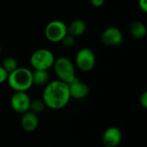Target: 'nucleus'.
Listing matches in <instances>:
<instances>
[{"label": "nucleus", "instance_id": "obj_1", "mask_svg": "<svg viewBox=\"0 0 147 147\" xmlns=\"http://www.w3.org/2000/svg\"><path fill=\"white\" fill-rule=\"evenodd\" d=\"M71 99L68 84L57 79L49 82L43 90L42 101L46 107L58 110L65 108Z\"/></svg>", "mask_w": 147, "mask_h": 147}, {"label": "nucleus", "instance_id": "obj_2", "mask_svg": "<svg viewBox=\"0 0 147 147\" xmlns=\"http://www.w3.org/2000/svg\"><path fill=\"white\" fill-rule=\"evenodd\" d=\"M7 83L14 91L28 90L32 86V71L26 67H17L8 76Z\"/></svg>", "mask_w": 147, "mask_h": 147}, {"label": "nucleus", "instance_id": "obj_3", "mask_svg": "<svg viewBox=\"0 0 147 147\" xmlns=\"http://www.w3.org/2000/svg\"><path fill=\"white\" fill-rule=\"evenodd\" d=\"M53 68L59 80L65 84L71 83L77 78L75 65L71 60L66 57H59L55 59Z\"/></svg>", "mask_w": 147, "mask_h": 147}, {"label": "nucleus", "instance_id": "obj_4", "mask_svg": "<svg viewBox=\"0 0 147 147\" xmlns=\"http://www.w3.org/2000/svg\"><path fill=\"white\" fill-rule=\"evenodd\" d=\"M55 57L52 51L47 48H40L34 51L29 59V62L34 70L48 71L54 63Z\"/></svg>", "mask_w": 147, "mask_h": 147}, {"label": "nucleus", "instance_id": "obj_5", "mask_svg": "<svg viewBox=\"0 0 147 147\" xmlns=\"http://www.w3.org/2000/svg\"><path fill=\"white\" fill-rule=\"evenodd\" d=\"M44 34L50 42H60L67 34V25L60 20L51 21L47 24Z\"/></svg>", "mask_w": 147, "mask_h": 147}, {"label": "nucleus", "instance_id": "obj_6", "mask_svg": "<svg viewBox=\"0 0 147 147\" xmlns=\"http://www.w3.org/2000/svg\"><path fill=\"white\" fill-rule=\"evenodd\" d=\"M96 59L94 52L88 47L79 49L75 56L76 66L84 72L92 71L96 65Z\"/></svg>", "mask_w": 147, "mask_h": 147}, {"label": "nucleus", "instance_id": "obj_7", "mask_svg": "<svg viewBox=\"0 0 147 147\" xmlns=\"http://www.w3.org/2000/svg\"><path fill=\"white\" fill-rule=\"evenodd\" d=\"M124 40L121 30L117 27H109L103 30L101 34V41L108 47H115L121 45Z\"/></svg>", "mask_w": 147, "mask_h": 147}, {"label": "nucleus", "instance_id": "obj_8", "mask_svg": "<svg viewBox=\"0 0 147 147\" xmlns=\"http://www.w3.org/2000/svg\"><path fill=\"white\" fill-rule=\"evenodd\" d=\"M31 99L24 91H15L10 98V105L13 110L18 114H24L29 110Z\"/></svg>", "mask_w": 147, "mask_h": 147}, {"label": "nucleus", "instance_id": "obj_9", "mask_svg": "<svg viewBox=\"0 0 147 147\" xmlns=\"http://www.w3.org/2000/svg\"><path fill=\"white\" fill-rule=\"evenodd\" d=\"M67 84H68L71 98L80 100L85 98L89 95L90 92L89 86L78 78H76L73 81H71Z\"/></svg>", "mask_w": 147, "mask_h": 147}, {"label": "nucleus", "instance_id": "obj_10", "mask_svg": "<svg viewBox=\"0 0 147 147\" xmlns=\"http://www.w3.org/2000/svg\"><path fill=\"white\" fill-rule=\"evenodd\" d=\"M122 139V134L120 128L110 127L102 135V144L105 147H116L119 146Z\"/></svg>", "mask_w": 147, "mask_h": 147}, {"label": "nucleus", "instance_id": "obj_11", "mask_svg": "<svg viewBox=\"0 0 147 147\" xmlns=\"http://www.w3.org/2000/svg\"><path fill=\"white\" fill-rule=\"evenodd\" d=\"M39 124V118L38 115L34 114L31 111H27L26 113L22 114L21 119V125L22 127L26 132H33L34 131Z\"/></svg>", "mask_w": 147, "mask_h": 147}, {"label": "nucleus", "instance_id": "obj_12", "mask_svg": "<svg viewBox=\"0 0 147 147\" xmlns=\"http://www.w3.org/2000/svg\"><path fill=\"white\" fill-rule=\"evenodd\" d=\"M87 30V24L82 19H75L67 25V34L76 37L83 35Z\"/></svg>", "mask_w": 147, "mask_h": 147}, {"label": "nucleus", "instance_id": "obj_13", "mask_svg": "<svg viewBox=\"0 0 147 147\" xmlns=\"http://www.w3.org/2000/svg\"><path fill=\"white\" fill-rule=\"evenodd\" d=\"M130 34L138 40H141L146 36L147 29L146 26L145 25L144 22L140 21H134L130 24L129 28Z\"/></svg>", "mask_w": 147, "mask_h": 147}, {"label": "nucleus", "instance_id": "obj_14", "mask_svg": "<svg viewBox=\"0 0 147 147\" xmlns=\"http://www.w3.org/2000/svg\"><path fill=\"white\" fill-rule=\"evenodd\" d=\"M32 83L33 85L38 87L46 86L49 83V74L47 71L34 70L32 71Z\"/></svg>", "mask_w": 147, "mask_h": 147}, {"label": "nucleus", "instance_id": "obj_15", "mask_svg": "<svg viewBox=\"0 0 147 147\" xmlns=\"http://www.w3.org/2000/svg\"><path fill=\"white\" fill-rule=\"evenodd\" d=\"M1 66L9 74L10 72L14 71L18 66V62L16 60V59H15L14 57H6L3 59Z\"/></svg>", "mask_w": 147, "mask_h": 147}, {"label": "nucleus", "instance_id": "obj_16", "mask_svg": "<svg viewBox=\"0 0 147 147\" xmlns=\"http://www.w3.org/2000/svg\"><path fill=\"white\" fill-rule=\"evenodd\" d=\"M46 108V105L44 103V102L42 100H39V99H35L30 102V105H29V111L33 112L35 115H39L40 113H42L44 111Z\"/></svg>", "mask_w": 147, "mask_h": 147}, {"label": "nucleus", "instance_id": "obj_17", "mask_svg": "<svg viewBox=\"0 0 147 147\" xmlns=\"http://www.w3.org/2000/svg\"><path fill=\"white\" fill-rule=\"evenodd\" d=\"M60 42H61V43L63 44V46H64L65 47H66V48L73 47L75 46V43H76V41H75V37L72 36V35H71V34H67L63 38V40H62Z\"/></svg>", "mask_w": 147, "mask_h": 147}, {"label": "nucleus", "instance_id": "obj_18", "mask_svg": "<svg viewBox=\"0 0 147 147\" xmlns=\"http://www.w3.org/2000/svg\"><path fill=\"white\" fill-rule=\"evenodd\" d=\"M8 76H9V73L0 65V84L4 82H7Z\"/></svg>", "mask_w": 147, "mask_h": 147}, {"label": "nucleus", "instance_id": "obj_19", "mask_svg": "<svg viewBox=\"0 0 147 147\" xmlns=\"http://www.w3.org/2000/svg\"><path fill=\"white\" fill-rule=\"evenodd\" d=\"M140 104L142 105V107H143V108H145V109H146L147 108V92L146 91L143 92V94L140 96Z\"/></svg>", "mask_w": 147, "mask_h": 147}, {"label": "nucleus", "instance_id": "obj_20", "mask_svg": "<svg viewBox=\"0 0 147 147\" xmlns=\"http://www.w3.org/2000/svg\"><path fill=\"white\" fill-rule=\"evenodd\" d=\"M138 4L140 9L144 12H147V0H138Z\"/></svg>", "mask_w": 147, "mask_h": 147}, {"label": "nucleus", "instance_id": "obj_21", "mask_svg": "<svg viewBox=\"0 0 147 147\" xmlns=\"http://www.w3.org/2000/svg\"><path fill=\"white\" fill-rule=\"evenodd\" d=\"M90 3L96 8L102 7L104 4V2H105V0H90Z\"/></svg>", "mask_w": 147, "mask_h": 147}, {"label": "nucleus", "instance_id": "obj_22", "mask_svg": "<svg viewBox=\"0 0 147 147\" xmlns=\"http://www.w3.org/2000/svg\"><path fill=\"white\" fill-rule=\"evenodd\" d=\"M1 53H2V47H1V45H0V55H1Z\"/></svg>", "mask_w": 147, "mask_h": 147}]
</instances>
